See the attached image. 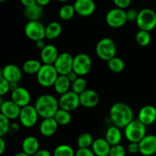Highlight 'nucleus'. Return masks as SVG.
I'll return each instance as SVG.
<instances>
[{"instance_id":"11","label":"nucleus","mask_w":156,"mask_h":156,"mask_svg":"<svg viewBox=\"0 0 156 156\" xmlns=\"http://www.w3.org/2000/svg\"><path fill=\"white\" fill-rule=\"evenodd\" d=\"M73 59L74 57L69 53L65 52V53H59L53 64L59 75L66 76L69 73L73 71Z\"/></svg>"},{"instance_id":"48","label":"nucleus","mask_w":156,"mask_h":156,"mask_svg":"<svg viewBox=\"0 0 156 156\" xmlns=\"http://www.w3.org/2000/svg\"><path fill=\"white\" fill-rule=\"evenodd\" d=\"M35 44H36L37 48L39 49L40 50L44 49V47H46V45H47V44H45V42H44V40H39V41H35Z\"/></svg>"},{"instance_id":"32","label":"nucleus","mask_w":156,"mask_h":156,"mask_svg":"<svg viewBox=\"0 0 156 156\" xmlns=\"http://www.w3.org/2000/svg\"><path fill=\"white\" fill-rule=\"evenodd\" d=\"M94 142L93 136L89 133H83L80 134L77 139V146L79 148H91Z\"/></svg>"},{"instance_id":"4","label":"nucleus","mask_w":156,"mask_h":156,"mask_svg":"<svg viewBox=\"0 0 156 156\" xmlns=\"http://www.w3.org/2000/svg\"><path fill=\"white\" fill-rule=\"evenodd\" d=\"M146 135V126L137 120H133L124 128V136L129 143H139Z\"/></svg>"},{"instance_id":"57","label":"nucleus","mask_w":156,"mask_h":156,"mask_svg":"<svg viewBox=\"0 0 156 156\" xmlns=\"http://www.w3.org/2000/svg\"><path fill=\"white\" fill-rule=\"evenodd\" d=\"M108 156H110V155H108Z\"/></svg>"},{"instance_id":"21","label":"nucleus","mask_w":156,"mask_h":156,"mask_svg":"<svg viewBox=\"0 0 156 156\" xmlns=\"http://www.w3.org/2000/svg\"><path fill=\"white\" fill-rule=\"evenodd\" d=\"M22 70L15 64H9L3 67L2 76L9 82H19L22 78Z\"/></svg>"},{"instance_id":"20","label":"nucleus","mask_w":156,"mask_h":156,"mask_svg":"<svg viewBox=\"0 0 156 156\" xmlns=\"http://www.w3.org/2000/svg\"><path fill=\"white\" fill-rule=\"evenodd\" d=\"M57 48L53 44H47L44 49L41 50V59L43 64L53 65L59 56Z\"/></svg>"},{"instance_id":"46","label":"nucleus","mask_w":156,"mask_h":156,"mask_svg":"<svg viewBox=\"0 0 156 156\" xmlns=\"http://www.w3.org/2000/svg\"><path fill=\"white\" fill-rule=\"evenodd\" d=\"M66 76L67 77H68V79H69V81L71 82H74L75 80H76V79H77L79 77V76H78V74L76 73H75L74 71H71L70 72V73H69L68 74L66 75Z\"/></svg>"},{"instance_id":"36","label":"nucleus","mask_w":156,"mask_h":156,"mask_svg":"<svg viewBox=\"0 0 156 156\" xmlns=\"http://www.w3.org/2000/svg\"><path fill=\"white\" fill-rule=\"evenodd\" d=\"M10 123V120L0 113V136L3 137L5 135L9 133Z\"/></svg>"},{"instance_id":"18","label":"nucleus","mask_w":156,"mask_h":156,"mask_svg":"<svg viewBox=\"0 0 156 156\" xmlns=\"http://www.w3.org/2000/svg\"><path fill=\"white\" fill-rule=\"evenodd\" d=\"M138 120L146 126L152 125L156 120V108L152 105H146L140 109Z\"/></svg>"},{"instance_id":"51","label":"nucleus","mask_w":156,"mask_h":156,"mask_svg":"<svg viewBox=\"0 0 156 156\" xmlns=\"http://www.w3.org/2000/svg\"><path fill=\"white\" fill-rule=\"evenodd\" d=\"M14 156H32V155H28V154L25 153V152H24L22 151V152H18V153L15 154V155H14Z\"/></svg>"},{"instance_id":"31","label":"nucleus","mask_w":156,"mask_h":156,"mask_svg":"<svg viewBox=\"0 0 156 156\" xmlns=\"http://www.w3.org/2000/svg\"><path fill=\"white\" fill-rule=\"evenodd\" d=\"M76 10L73 5L66 4L62 5L59 10V16L63 21H69L74 17Z\"/></svg>"},{"instance_id":"24","label":"nucleus","mask_w":156,"mask_h":156,"mask_svg":"<svg viewBox=\"0 0 156 156\" xmlns=\"http://www.w3.org/2000/svg\"><path fill=\"white\" fill-rule=\"evenodd\" d=\"M120 129V128L117 127V126H113L108 128L107 130L106 134H105V139L111 146L120 144L121 143L123 136H122V133Z\"/></svg>"},{"instance_id":"44","label":"nucleus","mask_w":156,"mask_h":156,"mask_svg":"<svg viewBox=\"0 0 156 156\" xmlns=\"http://www.w3.org/2000/svg\"><path fill=\"white\" fill-rule=\"evenodd\" d=\"M33 156H52L51 153L47 149H39Z\"/></svg>"},{"instance_id":"22","label":"nucleus","mask_w":156,"mask_h":156,"mask_svg":"<svg viewBox=\"0 0 156 156\" xmlns=\"http://www.w3.org/2000/svg\"><path fill=\"white\" fill-rule=\"evenodd\" d=\"M111 147V146L106 139L98 138L94 140L91 148L96 156H108L109 155Z\"/></svg>"},{"instance_id":"10","label":"nucleus","mask_w":156,"mask_h":156,"mask_svg":"<svg viewBox=\"0 0 156 156\" xmlns=\"http://www.w3.org/2000/svg\"><path fill=\"white\" fill-rule=\"evenodd\" d=\"M24 34L30 41L44 40L45 38V26L40 21H28L24 27Z\"/></svg>"},{"instance_id":"27","label":"nucleus","mask_w":156,"mask_h":156,"mask_svg":"<svg viewBox=\"0 0 156 156\" xmlns=\"http://www.w3.org/2000/svg\"><path fill=\"white\" fill-rule=\"evenodd\" d=\"M42 6L38 4H35L34 5L27 7L24 9V16L28 21H39L43 15Z\"/></svg>"},{"instance_id":"47","label":"nucleus","mask_w":156,"mask_h":156,"mask_svg":"<svg viewBox=\"0 0 156 156\" xmlns=\"http://www.w3.org/2000/svg\"><path fill=\"white\" fill-rule=\"evenodd\" d=\"M6 149V143L5 142L4 139L2 136H0V155H2L5 152Z\"/></svg>"},{"instance_id":"34","label":"nucleus","mask_w":156,"mask_h":156,"mask_svg":"<svg viewBox=\"0 0 156 156\" xmlns=\"http://www.w3.org/2000/svg\"><path fill=\"white\" fill-rule=\"evenodd\" d=\"M151 41H152V37H151L150 33L147 30H140L136 35V41L138 45L141 47L148 46L151 43Z\"/></svg>"},{"instance_id":"17","label":"nucleus","mask_w":156,"mask_h":156,"mask_svg":"<svg viewBox=\"0 0 156 156\" xmlns=\"http://www.w3.org/2000/svg\"><path fill=\"white\" fill-rule=\"evenodd\" d=\"M21 108L12 100L5 101L0 108V113L10 120L18 118Z\"/></svg>"},{"instance_id":"6","label":"nucleus","mask_w":156,"mask_h":156,"mask_svg":"<svg viewBox=\"0 0 156 156\" xmlns=\"http://www.w3.org/2000/svg\"><path fill=\"white\" fill-rule=\"evenodd\" d=\"M136 23L140 30L150 32L156 27V12L149 8L142 9L139 12Z\"/></svg>"},{"instance_id":"12","label":"nucleus","mask_w":156,"mask_h":156,"mask_svg":"<svg viewBox=\"0 0 156 156\" xmlns=\"http://www.w3.org/2000/svg\"><path fill=\"white\" fill-rule=\"evenodd\" d=\"M59 108L68 111H73L77 109L80 105L79 94L74 91H69L63 94H61L59 99Z\"/></svg>"},{"instance_id":"1","label":"nucleus","mask_w":156,"mask_h":156,"mask_svg":"<svg viewBox=\"0 0 156 156\" xmlns=\"http://www.w3.org/2000/svg\"><path fill=\"white\" fill-rule=\"evenodd\" d=\"M132 108L123 102L114 104L110 109V118L114 126L124 129L133 119Z\"/></svg>"},{"instance_id":"43","label":"nucleus","mask_w":156,"mask_h":156,"mask_svg":"<svg viewBox=\"0 0 156 156\" xmlns=\"http://www.w3.org/2000/svg\"><path fill=\"white\" fill-rule=\"evenodd\" d=\"M20 129V125L18 123H11L10 126H9V133L12 134H16L17 133H18Z\"/></svg>"},{"instance_id":"5","label":"nucleus","mask_w":156,"mask_h":156,"mask_svg":"<svg viewBox=\"0 0 156 156\" xmlns=\"http://www.w3.org/2000/svg\"><path fill=\"white\" fill-rule=\"evenodd\" d=\"M95 52L98 58L108 62L111 58L116 56L117 46L115 42L111 38H102L96 45Z\"/></svg>"},{"instance_id":"52","label":"nucleus","mask_w":156,"mask_h":156,"mask_svg":"<svg viewBox=\"0 0 156 156\" xmlns=\"http://www.w3.org/2000/svg\"><path fill=\"white\" fill-rule=\"evenodd\" d=\"M4 101H5V100H4V98H3V96L0 95V108H1V106L2 105L3 102Z\"/></svg>"},{"instance_id":"14","label":"nucleus","mask_w":156,"mask_h":156,"mask_svg":"<svg viewBox=\"0 0 156 156\" xmlns=\"http://www.w3.org/2000/svg\"><path fill=\"white\" fill-rule=\"evenodd\" d=\"M73 6L76 13L82 17L91 16L96 9V5L94 0H76Z\"/></svg>"},{"instance_id":"8","label":"nucleus","mask_w":156,"mask_h":156,"mask_svg":"<svg viewBox=\"0 0 156 156\" xmlns=\"http://www.w3.org/2000/svg\"><path fill=\"white\" fill-rule=\"evenodd\" d=\"M92 67V60L86 53H79L73 59V70L79 76H84L88 74Z\"/></svg>"},{"instance_id":"33","label":"nucleus","mask_w":156,"mask_h":156,"mask_svg":"<svg viewBox=\"0 0 156 156\" xmlns=\"http://www.w3.org/2000/svg\"><path fill=\"white\" fill-rule=\"evenodd\" d=\"M76 152L69 145H59L53 151V156H75Z\"/></svg>"},{"instance_id":"35","label":"nucleus","mask_w":156,"mask_h":156,"mask_svg":"<svg viewBox=\"0 0 156 156\" xmlns=\"http://www.w3.org/2000/svg\"><path fill=\"white\" fill-rule=\"evenodd\" d=\"M87 89V82L82 76H79L77 79L72 82L71 90L78 94H80Z\"/></svg>"},{"instance_id":"42","label":"nucleus","mask_w":156,"mask_h":156,"mask_svg":"<svg viewBox=\"0 0 156 156\" xmlns=\"http://www.w3.org/2000/svg\"><path fill=\"white\" fill-rule=\"evenodd\" d=\"M126 17H127L128 21H136L137 17H138L139 12L136 9H129L126 11Z\"/></svg>"},{"instance_id":"13","label":"nucleus","mask_w":156,"mask_h":156,"mask_svg":"<svg viewBox=\"0 0 156 156\" xmlns=\"http://www.w3.org/2000/svg\"><path fill=\"white\" fill-rule=\"evenodd\" d=\"M140 153L143 156H152L156 153V136L146 135L140 142Z\"/></svg>"},{"instance_id":"49","label":"nucleus","mask_w":156,"mask_h":156,"mask_svg":"<svg viewBox=\"0 0 156 156\" xmlns=\"http://www.w3.org/2000/svg\"><path fill=\"white\" fill-rule=\"evenodd\" d=\"M50 1H51V0H36V2L37 4H38L39 5L44 7V6L47 5L50 2Z\"/></svg>"},{"instance_id":"40","label":"nucleus","mask_w":156,"mask_h":156,"mask_svg":"<svg viewBox=\"0 0 156 156\" xmlns=\"http://www.w3.org/2000/svg\"><path fill=\"white\" fill-rule=\"evenodd\" d=\"M116 7L122 9H126L130 5L131 0H113Z\"/></svg>"},{"instance_id":"50","label":"nucleus","mask_w":156,"mask_h":156,"mask_svg":"<svg viewBox=\"0 0 156 156\" xmlns=\"http://www.w3.org/2000/svg\"><path fill=\"white\" fill-rule=\"evenodd\" d=\"M18 82H9V88L10 91H12L18 88Z\"/></svg>"},{"instance_id":"28","label":"nucleus","mask_w":156,"mask_h":156,"mask_svg":"<svg viewBox=\"0 0 156 156\" xmlns=\"http://www.w3.org/2000/svg\"><path fill=\"white\" fill-rule=\"evenodd\" d=\"M42 65L37 59H27L23 63L22 71L27 75H37Z\"/></svg>"},{"instance_id":"26","label":"nucleus","mask_w":156,"mask_h":156,"mask_svg":"<svg viewBox=\"0 0 156 156\" xmlns=\"http://www.w3.org/2000/svg\"><path fill=\"white\" fill-rule=\"evenodd\" d=\"M62 25L57 21H52L45 27V38L54 40L60 36L62 33Z\"/></svg>"},{"instance_id":"15","label":"nucleus","mask_w":156,"mask_h":156,"mask_svg":"<svg viewBox=\"0 0 156 156\" xmlns=\"http://www.w3.org/2000/svg\"><path fill=\"white\" fill-rule=\"evenodd\" d=\"M80 105L86 108H92L97 106L100 101L99 94L92 89H86L79 94Z\"/></svg>"},{"instance_id":"54","label":"nucleus","mask_w":156,"mask_h":156,"mask_svg":"<svg viewBox=\"0 0 156 156\" xmlns=\"http://www.w3.org/2000/svg\"><path fill=\"white\" fill-rule=\"evenodd\" d=\"M56 1L61 2H68L69 1V0H56Z\"/></svg>"},{"instance_id":"38","label":"nucleus","mask_w":156,"mask_h":156,"mask_svg":"<svg viewBox=\"0 0 156 156\" xmlns=\"http://www.w3.org/2000/svg\"><path fill=\"white\" fill-rule=\"evenodd\" d=\"M10 91L9 82L3 76H0V95L4 96Z\"/></svg>"},{"instance_id":"16","label":"nucleus","mask_w":156,"mask_h":156,"mask_svg":"<svg viewBox=\"0 0 156 156\" xmlns=\"http://www.w3.org/2000/svg\"><path fill=\"white\" fill-rule=\"evenodd\" d=\"M11 100L16 103L18 106L23 108L24 106L30 105L31 101V95L27 89L23 87H18L15 90L12 91Z\"/></svg>"},{"instance_id":"53","label":"nucleus","mask_w":156,"mask_h":156,"mask_svg":"<svg viewBox=\"0 0 156 156\" xmlns=\"http://www.w3.org/2000/svg\"><path fill=\"white\" fill-rule=\"evenodd\" d=\"M3 75V68H0V76Z\"/></svg>"},{"instance_id":"39","label":"nucleus","mask_w":156,"mask_h":156,"mask_svg":"<svg viewBox=\"0 0 156 156\" xmlns=\"http://www.w3.org/2000/svg\"><path fill=\"white\" fill-rule=\"evenodd\" d=\"M75 156H96L91 148H79L76 152Z\"/></svg>"},{"instance_id":"7","label":"nucleus","mask_w":156,"mask_h":156,"mask_svg":"<svg viewBox=\"0 0 156 156\" xmlns=\"http://www.w3.org/2000/svg\"><path fill=\"white\" fill-rule=\"evenodd\" d=\"M105 20L107 24L113 28L123 27L128 21L126 10L117 7L111 9L107 13Z\"/></svg>"},{"instance_id":"29","label":"nucleus","mask_w":156,"mask_h":156,"mask_svg":"<svg viewBox=\"0 0 156 156\" xmlns=\"http://www.w3.org/2000/svg\"><path fill=\"white\" fill-rule=\"evenodd\" d=\"M53 117L57 122L58 124L60 126H66V125L69 124L72 120V115L70 114V111L62 109L60 108L58 109Z\"/></svg>"},{"instance_id":"19","label":"nucleus","mask_w":156,"mask_h":156,"mask_svg":"<svg viewBox=\"0 0 156 156\" xmlns=\"http://www.w3.org/2000/svg\"><path fill=\"white\" fill-rule=\"evenodd\" d=\"M59 124L54 117L44 118L40 125L39 130L41 135L45 137H50L54 135L58 129Z\"/></svg>"},{"instance_id":"41","label":"nucleus","mask_w":156,"mask_h":156,"mask_svg":"<svg viewBox=\"0 0 156 156\" xmlns=\"http://www.w3.org/2000/svg\"><path fill=\"white\" fill-rule=\"evenodd\" d=\"M126 151L129 154H136L140 152V146H139V143H129V145L126 148Z\"/></svg>"},{"instance_id":"56","label":"nucleus","mask_w":156,"mask_h":156,"mask_svg":"<svg viewBox=\"0 0 156 156\" xmlns=\"http://www.w3.org/2000/svg\"><path fill=\"white\" fill-rule=\"evenodd\" d=\"M155 88H156V83H155Z\"/></svg>"},{"instance_id":"3","label":"nucleus","mask_w":156,"mask_h":156,"mask_svg":"<svg viewBox=\"0 0 156 156\" xmlns=\"http://www.w3.org/2000/svg\"><path fill=\"white\" fill-rule=\"evenodd\" d=\"M59 73L53 65L43 64L39 72L37 73V80L40 85L44 88L53 86Z\"/></svg>"},{"instance_id":"55","label":"nucleus","mask_w":156,"mask_h":156,"mask_svg":"<svg viewBox=\"0 0 156 156\" xmlns=\"http://www.w3.org/2000/svg\"><path fill=\"white\" fill-rule=\"evenodd\" d=\"M6 0H0V2H5Z\"/></svg>"},{"instance_id":"9","label":"nucleus","mask_w":156,"mask_h":156,"mask_svg":"<svg viewBox=\"0 0 156 156\" xmlns=\"http://www.w3.org/2000/svg\"><path fill=\"white\" fill-rule=\"evenodd\" d=\"M38 117H39V115L34 105L32 106V105H28L21 108L18 119L21 124L24 127L31 128L36 125Z\"/></svg>"},{"instance_id":"25","label":"nucleus","mask_w":156,"mask_h":156,"mask_svg":"<svg viewBox=\"0 0 156 156\" xmlns=\"http://www.w3.org/2000/svg\"><path fill=\"white\" fill-rule=\"evenodd\" d=\"M71 84L72 82H70L66 76L59 75L54 85H53V87H54L56 92L61 95V94H65L67 91H69V89L71 88Z\"/></svg>"},{"instance_id":"30","label":"nucleus","mask_w":156,"mask_h":156,"mask_svg":"<svg viewBox=\"0 0 156 156\" xmlns=\"http://www.w3.org/2000/svg\"><path fill=\"white\" fill-rule=\"evenodd\" d=\"M109 69L114 73H120L125 68V62L121 58L114 56L108 61Z\"/></svg>"},{"instance_id":"37","label":"nucleus","mask_w":156,"mask_h":156,"mask_svg":"<svg viewBox=\"0 0 156 156\" xmlns=\"http://www.w3.org/2000/svg\"><path fill=\"white\" fill-rule=\"evenodd\" d=\"M126 149L120 144L111 146L110 150V156H125L126 154Z\"/></svg>"},{"instance_id":"23","label":"nucleus","mask_w":156,"mask_h":156,"mask_svg":"<svg viewBox=\"0 0 156 156\" xmlns=\"http://www.w3.org/2000/svg\"><path fill=\"white\" fill-rule=\"evenodd\" d=\"M21 148L23 152L33 156L40 149V143L35 136H29L24 139Z\"/></svg>"},{"instance_id":"45","label":"nucleus","mask_w":156,"mask_h":156,"mask_svg":"<svg viewBox=\"0 0 156 156\" xmlns=\"http://www.w3.org/2000/svg\"><path fill=\"white\" fill-rule=\"evenodd\" d=\"M20 2L25 8L30 7V6L37 4L36 0H20Z\"/></svg>"},{"instance_id":"2","label":"nucleus","mask_w":156,"mask_h":156,"mask_svg":"<svg viewBox=\"0 0 156 156\" xmlns=\"http://www.w3.org/2000/svg\"><path fill=\"white\" fill-rule=\"evenodd\" d=\"M34 107L39 117L43 119L53 117L59 108V100L52 94H41L35 101Z\"/></svg>"}]
</instances>
